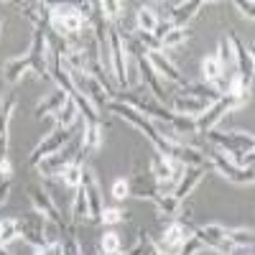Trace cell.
Listing matches in <instances>:
<instances>
[{"label": "cell", "instance_id": "cell-8", "mask_svg": "<svg viewBox=\"0 0 255 255\" xmlns=\"http://www.w3.org/2000/svg\"><path fill=\"white\" fill-rule=\"evenodd\" d=\"M191 235H194V225L186 222V220H176V222H171V225L163 230V238L156 245H158V250L163 255H179L181 248H184V243Z\"/></svg>", "mask_w": 255, "mask_h": 255}, {"label": "cell", "instance_id": "cell-42", "mask_svg": "<svg viewBox=\"0 0 255 255\" xmlns=\"http://www.w3.org/2000/svg\"><path fill=\"white\" fill-rule=\"evenodd\" d=\"M8 194H10V181H0V207L5 204Z\"/></svg>", "mask_w": 255, "mask_h": 255}, {"label": "cell", "instance_id": "cell-38", "mask_svg": "<svg viewBox=\"0 0 255 255\" xmlns=\"http://www.w3.org/2000/svg\"><path fill=\"white\" fill-rule=\"evenodd\" d=\"M36 255H64L61 253V243L54 240V243H46V245H41V248H33Z\"/></svg>", "mask_w": 255, "mask_h": 255}, {"label": "cell", "instance_id": "cell-9", "mask_svg": "<svg viewBox=\"0 0 255 255\" xmlns=\"http://www.w3.org/2000/svg\"><path fill=\"white\" fill-rule=\"evenodd\" d=\"M181 171H184V166L176 163L174 158H166V156H153L151 161V176L156 181L158 189H174L176 181L181 179Z\"/></svg>", "mask_w": 255, "mask_h": 255}, {"label": "cell", "instance_id": "cell-20", "mask_svg": "<svg viewBox=\"0 0 255 255\" xmlns=\"http://www.w3.org/2000/svg\"><path fill=\"white\" fill-rule=\"evenodd\" d=\"M128 184H130V197H140V199H148V202H153V197L161 191L156 186L151 171L148 174H135L133 179H128Z\"/></svg>", "mask_w": 255, "mask_h": 255}, {"label": "cell", "instance_id": "cell-46", "mask_svg": "<svg viewBox=\"0 0 255 255\" xmlns=\"http://www.w3.org/2000/svg\"><path fill=\"white\" fill-rule=\"evenodd\" d=\"M97 253H100V250H97Z\"/></svg>", "mask_w": 255, "mask_h": 255}, {"label": "cell", "instance_id": "cell-21", "mask_svg": "<svg viewBox=\"0 0 255 255\" xmlns=\"http://www.w3.org/2000/svg\"><path fill=\"white\" fill-rule=\"evenodd\" d=\"M69 100V95L64 92V90H56V92H51L46 100H41L38 105H36V118H46V115H56L61 108H64V102Z\"/></svg>", "mask_w": 255, "mask_h": 255}, {"label": "cell", "instance_id": "cell-11", "mask_svg": "<svg viewBox=\"0 0 255 255\" xmlns=\"http://www.w3.org/2000/svg\"><path fill=\"white\" fill-rule=\"evenodd\" d=\"M227 41H230V46H232V59H235V64H238V74L245 82H253V69H255L253 51L245 46V41L238 33H227Z\"/></svg>", "mask_w": 255, "mask_h": 255}, {"label": "cell", "instance_id": "cell-28", "mask_svg": "<svg viewBox=\"0 0 255 255\" xmlns=\"http://www.w3.org/2000/svg\"><path fill=\"white\" fill-rule=\"evenodd\" d=\"M225 238L230 243V248H253L255 238H253V230H243V227H235V230H225Z\"/></svg>", "mask_w": 255, "mask_h": 255}, {"label": "cell", "instance_id": "cell-10", "mask_svg": "<svg viewBox=\"0 0 255 255\" xmlns=\"http://www.w3.org/2000/svg\"><path fill=\"white\" fill-rule=\"evenodd\" d=\"M74 138V133L72 130H64V128H54V130L41 140L36 148H33V153H31V166H36L41 158H46V156H51V153H56V151H61L64 145H67L69 140Z\"/></svg>", "mask_w": 255, "mask_h": 255}, {"label": "cell", "instance_id": "cell-18", "mask_svg": "<svg viewBox=\"0 0 255 255\" xmlns=\"http://www.w3.org/2000/svg\"><path fill=\"white\" fill-rule=\"evenodd\" d=\"M15 110V95H5L0 100V158L8 156V140H10V118Z\"/></svg>", "mask_w": 255, "mask_h": 255}, {"label": "cell", "instance_id": "cell-4", "mask_svg": "<svg viewBox=\"0 0 255 255\" xmlns=\"http://www.w3.org/2000/svg\"><path fill=\"white\" fill-rule=\"evenodd\" d=\"M108 51H110V77L120 84L123 90H128V51L123 46L118 26L108 28Z\"/></svg>", "mask_w": 255, "mask_h": 255}, {"label": "cell", "instance_id": "cell-36", "mask_svg": "<svg viewBox=\"0 0 255 255\" xmlns=\"http://www.w3.org/2000/svg\"><path fill=\"white\" fill-rule=\"evenodd\" d=\"M215 56H217V61L222 64V69H227L230 64H235V59H232V46H230V41H227V38L220 41V46H217Z\"/></svg>", "mask_w": 255, "mask_h": 255}, {"label": "cell", "instance_id": "cell-45", "mask_svg": "<svg viewBox=\"0 0 255 255\" xmlns=\"http://www.w3.org/2000/svg\"><path fill=\"white\" fill-rule=\"evenodd\" d=\"M0 28H3V20H0Z\"/></svg>", "mask_w": 255, "mask_h": 255}, {"label": "cell", "instance_id": "cell-39", "mask_svg": "<svg viewBox=\"0 0 255 255\" xmlns=\"http://www.w3.org/2000/svg\"><path fill=\"white\" fill-rule=\"evenodd\" d=\"M199 250H204V245H202L194 235H191V238L184 243V248H181V253H179V255H197Z\"/></svg>", "mask_w": 255, "mask_h": 255}, {"label": "cell", "instance_id": "cell-1", "mask_svg": "<svg viewBox=\"0 0 255 255\" xmlns=\"http://www.w3.org/2000/svg\"><path fill=\"white\" fill-rule=\"evenodd\" d=\"M0 72H3L5 84H18L26 72H33L41 79H49V38H46V31L33 28V41H31L28 51L23 56L5 59Z\"/></svg>", "mask_w": 255, "mask_h": 255}, {"label": "cell", "instance_id": "cell-37", "mask_svg": "<svg viewBox=\"0 0 255 255\" xmlns=\"http://www.w3.org/2000/svg\"><path fill=\"white\" fill-rule=\"evenodd\" d=\"M113 197L115 199H128L130 197V184H128V179H118L113 184Z\"/></svg>", "mask_w": 255, "mask_h": 255}, {"label": "cell", "instance_id": "cell-22", "mask_svg": "<svg viewBox=\"0 0 255 255\" xmlns=\"http://www.w3.org/2000/svg\"><path fill=\"white\" fill-rule=\"evenodd\" d=\"M202 74H204V84H209V87H215L220 92V79H222L225 69H222V64L217 61L215 54H209V56L202 59Z\"/></svg>", "mask_w": 255, "mask_h": 255}, {"label": "cell", "instance_id": "cell-30", "mask_svg": "<svg viewBox=\"0 0 255 255\" xmlns=\"http://www.w3.org/2000/svg\"><path fill=\"white\" fill-rule=\"evenodd\" d=\"M82 174H84V166H82V161L69 163L67 168H64V174H61L64 186H69V189H79V186H82Z\"/></svg>", "mask_w": 255, "mask_h": 255}, {"label": "cell", "instance_id": "cell-7", "mask_svg": "<svg viewBox=\"0 0 255 255\" xmlns=\"http://www.w3.org/2000/svg\"><path fill=\"white\" fill-rule=\"evenodd\" d=\"M28 197H31V202H33V212L41 217V220H46V222H51L54 227H59V230H64L67 225H64V220H61V212H59V207H56V202L51 199V194L44 189V186H38V184H31L28 186Z\"/></svg>", "mask_w": 255, "mask_h": 255}, {"label": "cell", "instance_id": "cell-6", "mask_svg": "<svg viewBox=\"0 0 255 255\" xmlns=\"http://www.w3.org/2000/svg\"><path fill=\"white\" fill-rule=\"evenodd\" d=\"M240 105H245V102L230 97V95H222L215 105H209V108H207L199 118H194V133H209V130H215V125H217L227 113H232L235 108H240Z\"/></svg>", "mask_w": 255, "mask_h": 255}, {"label": "cell", "instance_id": "cell-17", "mask_svg": "<svg viewBox=\"0 0 255 255\" xmlns=\"http://www.w3.org/2000/svg\"><path fill=\"white\" fill-rule=\"evenodd\" d=\"M18 8V13L23 15L26 20H31L33 28L46 31L49 18H51V5L49 3H13Z\"/></svg>", "mask_w": 255, "mask_h": 255}, {"label": "cell", "instance_id": "cell-24", "mask_svg": "<svg viewBox=\"0 0 255 255\" xmlns=\"http://www.w3.org/2000/svg\"><path fill=\"white\" fill-rule=\"evenodd\" d=\"M153 204H156V209H158V217L163 220H171V217H176L179 215V209H181V202L179 199H174L171 194H168V191H158V194L153 197Z\"/></svg>", "mask_w": 255, "mask_h": 255}, {"label": "cell", "instance_id": "cell-33", "mask_svg": "<svg viewBox=\"0 0 255 255\" xmlns=\"http://www.w3.org/2000/svg\"><path fill=\"white\" fill-rule=\"evenodd\" d=\"M61 253L64 255H82V245H79V240L74 238V232L67 227V230H61Z\"/></svg>", "mask_w": 255, "mask_h": 255}, {"label": "cell", "instance_id": "cell-19", "mask_svg": "<svg viewBox=\"0 0 255 255\" xmlns=\"http://www.w3.org/2000/svg\"><path fill=\"white\" fill-rule=\"evenodd\" d=\"M209 108L207 100H199V97H189V95H176L174 102H171V110L176 115H186V118H199L204 110Z\"/></svg>", "mask_w": 255, "mask_h": 255}, {"label": "cell", "instance_id": "cell-29", "mask_svg": "<svg viewBox=\"0 0 255 255\" xmlns=\"http://www.w3.org/2000/svg\"><path fill=\"white\" fill-rule=\"evenodd\" d=\"M128 255H163L161 250H158V245L148 238V232H138V240H135V245L130 248V250H125Z\"/></svg>", "mask_w": 255, "mask_h": 255}, {"label": "cell", "instance_id": "cell-35", "mask_svg": "<svg viewBox=\"0 0 255 255\" xmlns=\"http://www.w3.org/2000/svg\"><path fill=\"white\" fill-rule=\"evenodd\" d=\"M125 220V212L120 207H105L102 209V215H100V222L102 225H118Z\"/></svg>", "mask_w": 255, "mask_h": 255}, {"label": "cell", "instance_id": "cell-34", "mask_svg": "<svg viewBox=\"0 0 255 255\" xmlns=\"http://www.w3.org/2000/svg\"><path fill=\"white\" fill-rule=\"evenodd\" d=\"M100 10H102L105 20H110V26H115V20L123 15V5L115 3V0H102V3H100Z\"/></svg>", "mask_w": 255, "mask_h": 255}, {"label": "cell", "instance_id": "cell-16", "mask_svg": "<svg viewBox=\"0 0 255 255\" xmlns=\"http://www.w3.org/2000/svg\"><path fill=\"white\" fill-rule=\"evenodd\" d=\"M204 179V166H184V171H181V179L176 181V186L168 191L174 199H184V197H189L191 191H194L197 186H199V181Z\"/></svg>", "mask_w": 255, "mask_h": 255}, {"label": "cell", "instance_id": "cell-31", "mask_svg": "<svg viewBox=\"0 0 255 255\" xmlns=\"http://www.w3.org/2000/svg\"><path fill=\"white\" fill-rule=\"evenodd\" d=\"M189 36H191V31H189V28H171V31H168V33L161 38V51H168V49L181 46Z\"/></svg>", "mask_w": 255, "mask_h": 255}, {"label": "cell", "instance_id": "cell-43", "mask_svg": "<svg viewBox=\"0 0 255 255\" xmlns=\"http://www.w3.org/2000/svg\"><path fill=\"white\" fill-rule=\"evenodd\" d=\"M0 255H10V253H8L5 248H0Z\"/></svg>", "mask_w": 255, "mask_h": 255}, {"label": "cell", "instance_id": "cell-25", "mask_svg": "<svg viewBox=\"0 0 255 255\" xmlns=\"http://www.w3.org/2000/svg\"><path fill=\"white\" fill-rule=\"evenodd\" d=\"M54 120H56V128H64V130H72V128L77 125V120H79V110H77V105H74L72 97L64 102V108L54 115Z\"/></svg>", "mask_w": 255, "mask_h": 255}, {"label": "cell", "instance_id": "cell-26", "mask_svg": "<svg viewBox=\"0 0 255 255\" xmlns=\"http://www.w3.org/2000/svg\"><path fill=\"white\" fill-rule=\"evenodd\" d=\"M20 220H15V217H3L0 220V248H8L13 240H18L20 238Z\"/></svg>", "mask_w": 255, "mask_h": 255}, {"label": "cell", "instance_id": "cell-40", "mask_svg": "<svg viewBox=\"0 0 255 255\" xmlns=\"http://www.w3.org/2000/svg\"><path fill=\"white\" fill-rule=\"evenodd\" d=\"M13 176V166H10V158H0V181H10Z\"/></svg>", "mask_w": 255, "mask_h": 255}, {"label": "cell", "instance_id": "cell-3", "mask_svg": "<svg viewBox=\"0 0 255 255\" xmlns=\"http://www.w3.org/2000/svg\"><path fill=\"white\" fill-rule=\"evenodd\" d=\"M77 151H82V135H79V138H72L67 145L61 148V151H56V153H51V156H46V158H41V161L36 163L38 174L46 176V179H54V176L61 179L64 168L77 161Z\"/></svg>", "mask_w": 255, "mask_h": 255}, {"label": "cell", "instance_id": "cell-23", "mask_svg": "<svg viewBox=\"0 0 255 255\" xmlns=\"http://www.w3.org/2000/svg\"><path fill=\"white\" fill-rule=\"evenodd\" d=\"M100 143H102V120L100 123L82 120V151H95Z\"/></svg>", "mask_w": 255, "mask_h": 255}, {"label": "cell", "instance_id": "cell-32", "mask_svg": "<svg viewBox=\"0 0 255 255\" xmlns=\"http://www.w3.org/2000/svg\"><path fill=\"white\" fill-rule=\"evenodd\" d=\"M97 250H100L102 255H113V253H120V250H123L120 235H118V232H105V235H102V240H100V245H97Z\"/></svg>", "mask_w": 255, "mask_h": 255}, {"label": "cell", "instance_id": "cell-2", "mask_svg": "<svg viewBox=\"0 0 255 255\" xmlns=\"http://www.w3.org/2000/svg\"><path fill=\"white\" fill-rule=\"evenodd\" d=\"M49 26L59 31V36H79L90 28V20L79 5H51Z\"/></svg>", "mask_w": 255, "mask_h": 255}, {"label": "cell", "instance_id": "cell-41", "mask_svg": "<svg viewBox=\"0 0 255 255\" xmlns=\"http://www.w3.org/2000/svg\"><path fill=\"white\" fill-rule=\"evenodd\" d=\"M235 8H238V10H240L248 20H253V8H255L253 3H235Z\"/></svg>", "mask_w": 255, "mask_h": 255}, {"label": "cell", "instance_id": "cell-14", "mask_svg": "<svg viewBox=\"0 0 255 255\" xmlns=\"http://www.w3.org/2000/svg\"><path fill=\"white\" fill-rule=\"evenodd\" d=\"M225 230L227 227H222V225H204V227H194V238L204 245V248H209V250H217V253H227L230 250V243H227V238H225Z\"/></svg>", "mask_w": 255, "mask_h": 255}, {"label": "cell", "instance_id": "cell-13", "mask_svg": "<svg viewBox=\"0 0 255 255\" xmlns=\"http://www.w3.org/2000/svg\"><path fill=\"white\" fill-rule=\"evenodd\" d=\"M145 59H148V64L153 67V72L158 74V77H163V79H168V82H174V84H186V79H184V74L179 72V67L168 59L163 51H145Z\"/></svg>", "mask_w": 255, "mask_h": 255}, {"label": "cell", "instance_id": "cell-15", "mask_svg": "<svg viewBox=\"0 0 255 255\" xmlns=\"http://www.w3.org/2000/svg\"><path fill=\"white\" fill-rule=\"evenodd\" d=\"M204 8L202 0H189V3H176V5H166V20H171L174 28H189V20Z\"/></svg>", "mask_w": 255, "mask_h": 255}, {"label": "cell", "instance_id": "cell-5", "mask_svg": "<svg viewBox=\"0 0 255 255\" xmlns=\"http://www.w3.org/2000/svg\"><path fill=\"white\" fill-rule=\"evenodd\" d=\"M204 161H209V166L215 168L222 179H227V181H232V184H253V179H255V176H253V166H250V168L235 166L230 158H225V153L220 151V148H209L207 156H204Z\"/></svg>", "mask_w": 255, "mask_h": 255}, {"label": "cell", "instance_id": "cell-27", "mask_svg": "<svg viewBox=\"0 0 255 255\" xmlns=\"http://www.w3.org/2000/svg\"><path fill=\"white\" fill-rule=\"evenodd\" d=\"M135 20H138V31H140V33H153L161 18L156 15L153 5H140L138 13H135Z\"/></svg>", "mask_w": 255, "mask_h": 255}, {"label": "cell", "instance_id": "cell-12", "mask_svg": "<svg viewBox=\"0 0 255 255\" xmlns=\"http://www.w3.org/2000/svg\"><path fill=\"white\" fill-rule=\"evenodd\" d=\"M82 186L87 191V207H90V217H87V225H97L100 222V215H102V191H100V184L95 179V174L84 166V174H82Z\"/></svg>", "mask_w": 255, "mask_h": 255}, {"label": "cell", "instance_id": "cell-44", "mask_svg": "<svg viewBox=\"0 0 255 255\" xmlns=\"http://www.w3.org/2000/svg\"><path fill=\"white\" fill-rule=\"evenodd\" d=\"M100 255H102V253H100ZM113 255H128V253H125V250H120V253H113Z\"/></svg>", "mask_w": 255, "mask_h": 255}]
</instances>
